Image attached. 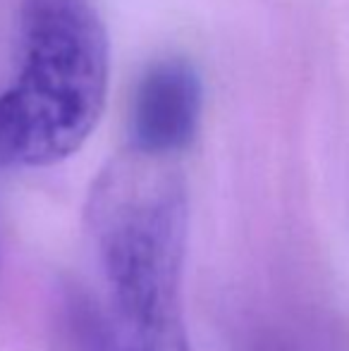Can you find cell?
<instances>
[{
    "label": "cell",
    "mask_w": 349,
    "mask_h": 351,
    "mask_svg": "<svg viewBox=\"0 0 349 351\" xmlns=\"http://www.w3.org/2000/svg\"><path fill=\"white\" fill-rule=\"evenodd\" d=\"M186 234L189 199L175 158L130 146L108 162L86 204V265L58 296V351H191Z\"/></svg>",
    "instance_id": "cell-1"
},
{
    "label": "cell",
    "mask_w": 349,
    "mask_h": 351,
    "mask_svg": "<svg viewBox=\"0 0 349 351\" xmlns=\"http://www.w3.org/2000/svg\"><path fill=\"white\" fill-rule=\"evenodd\" d=\"M110 53L88 0H22L14 77L0 93V167H43L77 153L101 120Z\"/></svg>",
    "instance_id": "cell-2"
},
{
    "label": "cell",
    "mask_w": 349,
    "mask_h": 351,
    "mask_svg": "<svg viewBox=\"0 0 349 351\" xmlns=\"http://www.w3.org/2000/svg\"><path fill=\"white\" fill-rule=\"evenodd\" d=\"M201 79L186 60H160L139 79L132 96V148L177 158L201 122Z\"/></svg>",
    "instance_id": "cell-3"
}]
</instances>
